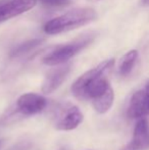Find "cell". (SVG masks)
I'll return each instance as SVG.
<instances>
[{
    "label": "cell",
    "mask_w": 149,
    "mask_h": 150,
    "mask_svg": "<svg viewBox=\"0 0 149 150\" xmlns=\"http://www.w3.org/2000/svg\"><path fill=\"white\" fill-rule=\"evenodd\" d=\"M114 59L110 58L78 78L72 86L74 96L79 99H91L93 101L107 92L112 87L106 75L112 69Z\"/></svg>",
    "instance_id": "obj_1"
},
{
    "label": "cell",
    "mask_w": 149,
    "mask_h": 150,
    "mask_svg": "<svg viewBox=\"0 0 149 150\" xmlns=\"http://www.w3.org/2000/svg\"><path fill=\"white\" fill-rule=\"evenodd\" d=\"M96 18L97 12L93 8H75L62 16L48 21L44 26V31L49 35H56L83 27L94 22Z\"/></svg>",
    "instance_id": "obj_2"
},
{
    "label": "cell",
    "mask_w": 149,
    "mask_h": 150,
    "mask_svg": "<svg viewBox=\"0 0 149 150\" xmlns=\"http://www.w3.org/2000/svg\"><path fill=\"white\" fill-rule=\"evenodd\" d=\"M93 36H86L81 39L75 40L74 42H71V43L57 46L55 49H53L50 53H48L42 59V61L44 64L51 65V67L66 63L71 58L74 57L76 54H78L81 50L87 47L93 41Z\"/></svg>",
    "instance_id": "obj_3"
},
{
    "label": "cell",
    "mask_w": 149,
    "mask_h": 150,
    "mask_svg": "<svg viewBox=\"0 0 149 150\" xmlns=\"http://www.w3.org/2000/svg\"><path fill=\"white\" fill-rule=\"evenodd\" d=\"M84 120L82 111L73 104L61 107L55 120V128L59 131H71L77 128Z\"/></svg>",
    "instance_id": "obj_4"
},
{
    "label": "cell",
    "mask_w": 149,
    "mask_h": 150,
    "mask_svg": "<svg viewBox=\"0 0 149 150\" xmlns=\"http://www.w3.org/2000/svg\"><path fill=\"white\" fill-rule=\"evenodd\" d=\"M37 0H0V23L13 18L34 8Z\"/></svg>",
    "instance_id": "obj_5"
},
{
    "label": "cell",
    "mask_w": 149,
    "mask_h": 150,
    "mask_svg": "<svg viewBox=\"0 0 149 150\" xmlns=\"http://www.w3.org/2000/svg\"><path fill=\"white\" fill-rule=\"evenodd\" d=\"M149 115V81L144 89L135 92L128 107V115L131 119H141Z\"/></svg>",
    "instance_id": "obj_6"
},
{
    "label": "cell",
    "mask_w": 149,
    "mask_h": 150,
    "mask_svg": "<svg viewBox=\"0 0 149 150\" xmlns=\"http://www.w3.org/2000/svg\"><path fill=\"white\" fill-rule=\"evenodd\" d=\"M47 105V100L36 93L23 94L16 101V107L20 115H34L41 112Z\"/></svg>",
    "instance_id": "obj_7"
},
{
    "label": "cell",
    "mask_w": 149,
    "mask_h": 150,
    "mask_svg": "<svg viewBox=\"0 0 149 150\" xmlns=\"http://www.w3.org/2000/svg\"><path fill=\"white\" fill-rule=\"evenodd\" d=\"M149 148V125L145 119L136 124L132 140L121 150H148Z\"/></svg>",
    "instance_id": "obj_8"
},
{
    "label": "cell",
    "mask_w": 149,
    "mask_h": 150,
    "mask_svg": "<svg viewBox=\"0 0 149 150\" xmlns=\"http://www.w3.org/2000/svg\"><path fill=\"white\" fill-rule=\"evenodd\" d=\"M71 69H72L71 64H64L49 71L42 85V92L45 94H50L57 90L60 85L66 81V77L71 71Z\"/></svg>",
    "instance_id": "obj_9"
},
{
    "label": "cell",
    "mask_w": 149,
    "mask_h": 150,
    "mask_svg": "<svg viewBox=\"0 0 149 150\" xmlns=\"http://www.w3.org/2000/svg\"><path fill=\"white\" fill-rule=\"evenodd\" d=\"M113 100H114V93H113L112 88H110L107 92H105L103 95H101L98 98L94 99L92 101L93 107L98 113L103 115L106 113L110 109V107L113 104Z\"/></svg>",
    "instance_id": "obj_10"
},
{
    "label": "cell",
    "mask_w": 149,
    "mask_h": 150,
    "mask_svg": "<svg viewBox=\"0 0 149 150\" xmlns=\"http://www.w3.org/2000/svg\"><path fill=\"white\" fill-rule=\"evenodd\" d=\"M138 58V51L135 49L130 50L129 52L125 54L123 56V58L119 61V73L121 76L126 77V76L130 75L133 69L134 65H135L136 61Z\"/></svg>",
    "instance_id": "obj_11"
},
{
    "label": "cell",
    "mask_w": 149,
    "mask_h": 150,
    "mask_svg": "<svg viewBox=\"0 0 149 150\" xmlns=\"http://www.w3.org/2000/svg\"><path fill=\"white\" fill-rule=\"evenodd\" d=\"M42 43H43V40H42V39L28 40V41L22 43L20 45L16 46V47L11 51V53H10V57H11V58L20 57V56L25 55V54L29 53L30 51L34 50L35 48L39 47Z\"/></svg>",
    "instance_id": "obj_12"
},
{
    "label": "cell",
    "mask_w": 149,
    "mask_h": 150,
    "mask_svg": "<svg viewBox=\"0 0 149 150\" xmlns=\"http://www.w3.org/2000/svg\"><path fill=\"white\" fill-rule=\"evenodd\" d=\"M45 7H64L71 3V0H37Z\"/></svg>",
    "instance_id": "obj_13"
},
{
    "label": "cell",
    "mask_w": 149,
    "mask_h": 150,
    "mask_svg": "<svg viewBox=\"0 0 149 150\" xmlns=\"http://www.w3.org/2000/svg\"><path fill=\"white\" fill-rule=\"evenodd\" d=\"M142 3L146 6H149V0H142Z\"/></svg>",
    "instance_id": "obj_14"
},
{
    "label": "cell",
    "mask_w": 149,
    "mask_h": 150,
    "mask_svg": "<svg viewBox=\"0 0 149 150\" xmlns=\"http://www.w3.org/2000/svg\"><path fill=\"white\" fill-rule=\"evenodd\" d=\"M89 1H91V2H97V1H100V0H89Z\"/></svg>",
    "instance_id": "obj_15"
},
{
    "label": "cell",
    "mask_w": 149,
    "mask_h": 150,
    "mask_svg": "<svg viewBox=\"0 0 149 150\" xmlns=\"http://www.w3.org/2000/svg\"><path fill=\"white\" fill-rule=\"evenodd\" d=\"M1 144H2V141H0V147H1Z\"/></svg>",
    "instance_id": "obj_16"
}]
</instances>
